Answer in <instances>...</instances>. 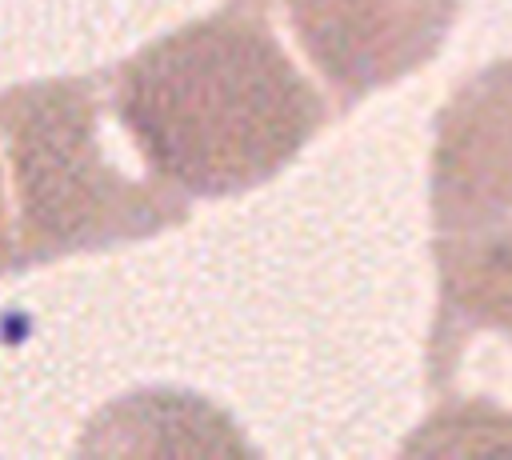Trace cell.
<instances>
[{"label":"cell","instance_id":"5","mask_svg":"<svg viewBox=\"0 0 512 460\" xmlns=\"http://www.w3.org/2000/svg\"><path fill=\"white\" fill-rule=\"evenodd\" d=\"M4 272H20V256H16V224H12L8 180H4V164H0V276Z\"/></svg>","mask_w":512,"mask_h":460},{"label":"cell","instance_id":"3","mask_svg":"<svg viewBox=\"0 0 512 460\" xmlns=\"http://www.w3.org/2000/svg\"><path fill=\"white\" fill-rule=\"evenodd\" d=\"M432 260L440 296H512V56L472 72L436 112Z\"/></svg>","mask_w":512,"mask_h":460},{"label":"cell","instance_id":"2","mask_svg":"<svg viewBox=\"0 0 512 460\" xmlns=\"http://www.w3.org/2000/svg\"><path fill=\"white\" fill-rule=\"evenodd\" d=\"M0 164L20 272L188 220V196L168 188L132 144L108 72L0 92Z\"/></svg>","mask_w":512,"mask_h":460},{"label":"cell","instance_id":"4","mask_svg":"<svg viewBox=\"0 0 512 460\" xmlns=\"http://www.w3.org/2000/svg\"><path fill=\"white\" fill-rule=\"evenodd\" d=\"M464 0H284V20L336 112L424 68Z\"/></svg>","mask_w":512,"mask_h":460},{"label":"cell","instance_id":"1","mask_svg":"<svg viewBox=\"0 0 512 460\" xmlns=\"http://www.w3.org/2000/svg\"><path fill=\"white\" fill-rule=\"evenodd\" d=\"M108 84L144 164L204 200L268 184L336 112L280 44L264 0H228L172 28Z\"/></svg>","mask_w":512,"mask_h":460}]
</instances>
